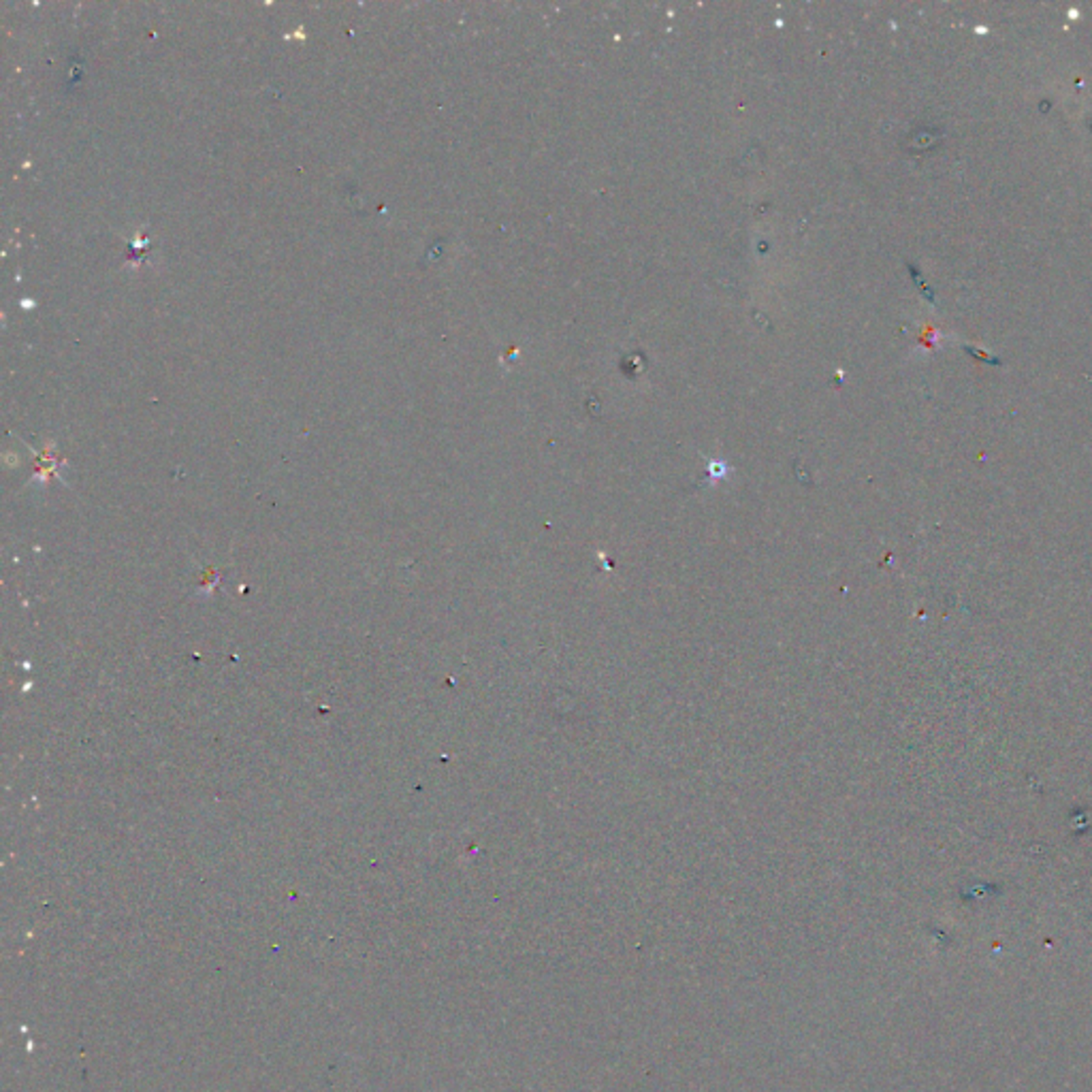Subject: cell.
Here are the masks:
<instances>
[]
</instances>
